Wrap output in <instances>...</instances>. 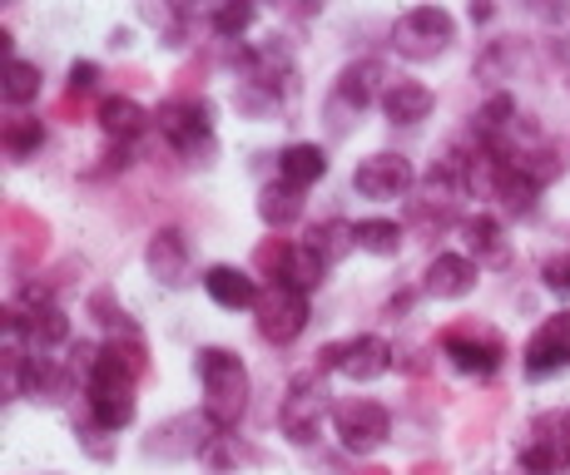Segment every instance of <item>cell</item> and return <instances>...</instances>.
I'll return each mask as SVG.
<instances>
[{
	"instance_id": "20",
	"label": "cell",
	"mask_w": 570,
	"mask_h": 475,
	"mask_svg": "<svg viewBox=\"0 0 570 475\" xmlns=\"http://www.w3.org/2000/svg\"><path fill=\"white\" fill-rule=\"evenodd\" d=\"M100 129L109 139H119V144H129V139H139L149 129V115L135 105L129 95H109L105 105H100Z\"/></svg>"
},
{
	"instance_id": "16",
	"label": "cell",
	"mask_w": 570,
	"mask_h": 475,
	"mask_svg": "<svg viewBox=\"0 0 570 475\" xmlns=\"http://www.w3.org/2000/svg\"><path fill=\"white\" fill-rule=\"evenodd\" d=\"M204 293L214 297L218 307H228V313H244V307H258V283L248 278L244 268H228V263H214V268L204 273Z\"/></svg>"
},
{
	"instance_id": "10",
	"label": "cell",
	"mask_w": 570,
	"mask_h": 475,
	"mask_svg": "<svg viewBox=\"0 0 570 475\" xmlns=\"http://www.w3.org/2000/svg\"><path fill=\"white\" fill-rule=\"evenodd\" d=\"M442 352L466 377H497L501 362H507V342L497 333H471V327H452V333L442 337Z\"/></svg>"
},
{
	"instance_id": "1",
	"label": "cell",
	"mask_w": 570,
	"mask_h": 475,
	"mask_svg": "<svg viewBox=\"0 0 570 475\" xmlns=\"http://www.w3.org/2000/svg\"><path fill=\"white\" fill-rule=\"evenodd\" d=\"M135 386H139V367L125 357L119 347H100V362H95V372L85 377V402H90V426H100V431H125L129 422H135V406H139V396H135Z\"/></svg>"
},
{
	"instance_id": "26",
	"label": "cell",
	"mask_w": 570,
	"mask_h": 475,
	"mask_svg": "<svg viewBox=\"0 0 570 475\" xmlns=\"http://www.w3.org/2000/svg\"><path fill=\"white\" fill-rule=\"evenodd\" d=\"M0 95L6 105H30L40 95V70L30 60H6V75H0Z\"/></svg>"
},
{
	"instance_id": "12",
	"label": "cell",
	"mask_w": 570,
	"mask_h": 475,
	"mask_svg": "<svg viewBox=\"0 0 570 475\" xmlns=\"http://www.w3.org/2000/svg\"><path fill=\"white\" fill-rule=\"evenodd\" d=\"M412 184H416V169H412V159H402V154H372V159H363L353 174V189L363 198H372V204L402 198Z\"/></svg>"
},
{
	"instance_id": "2",
	"label": "cell",
	"mask_w": 570,
	"mask_h": 475,
	"mask_svg": "<svg viewBox=\"0 0 570 475\" xmlns=\"http://www.w3.org/2000/svg\"><path fill=\"white\" fill-rule=\"evenodd\" d=\"M199 382H204V416L214 431H234L248 412V367L228 347H199Z\"/></svg>"
},
{
	"instance_id": "19",
	"label": "cell",
	"mask_w": 570,
	"mask_h": 475,
	"mask_svg": "<svg viewBox=\"0 0 570 475\" xmlns=\"http://www.w3.org/2000/svg\"><path fill=\"white\" fill-rule=\"evenodd\" d=\"M303 248L313 253L323 268H333V263H343L347 253L357 248V224H343V218H327V224H317L308 238H303Z\"/></svg>"
},
{
	"instance_id": "14",
	"label": "cell",
	"mask_w": 570,
	"mask_h": 475,
	"mask_svg": "<svg viewBox=\"0 0 570 475\" xmlns=\"http://www.w3.org/2000/svg\"><path fill=\"white\" fill-rule=\"evenodd\" d=\"M145 263H149V273H155L164 287H189V278H194L189 238H184L179 228H159V234L149 238V248H145Z\"/></svg>"
},
{
	"instance_id": "36",
	"label": "cell",
	"mask_w": 570,
	"mask_h": 475,
	"mask_svg": "<svg viewBox=\"0 0 570 475\" xmlns=\"http://www.w3.org/2000/svg\"><path fill=\"white\" fill-rule=\"evenodd\" d=\"M363 475H392V471H377V466H372V471H363Z\"/></svg>"
},
{
	"instance_id": "29",
	"label": "cell",
	"mask_w": 570,
	"mask_h": 475,
	"mask_svg": "<svg viewBox=\"0 0 570 475\" xmlns=\"http://www.w3.org/2000/svg\"><path fill=\"white\" fill-rule=\"evenodd\" d=\"M145 20H149V26H159L164 46H184V20H189V10H179V6H145Z\"/></svg>"
},
{
	"instance_id": "8",
	"label": "cell",
	"mask_w": 570,
	"mask_h": 475,
	"mask_svg": "<svg viewBox=\"0 0 570 475\" xmlns=\"http://www.w3.org/2000/svg\"><path fill=\"white\" fill-rule=\"evenodd\" d=\"M317 367L323 372H343L353 382H377L382 372L392 367V347L382 337H347V342H333V347L317 352Z\"/></svg>"
},
{
	"instance_id": "31",
	"label": "cell",
	"mask_w": 570,
	"mask_h": 475,
	"mask_svg": "<svg viewBox=\"0 0 570 475\" xmlns=\"http://www.w3.org/2000/svg\"><path fill=\"white\" fill-rule=\"evenodd\" d=\"M541 278L551 293H570V253H556V258H546Z\"/></svg>"
},
{
	"instance_id": "17",
	"label": "cell",
	"mask_w": 570,
	"mask_h": 475,
	"mask_svg": "<svg viewBox=\"0 0 570 475\" xmlns=\"http://www.w3.org/2000/svg\"><path fill=\"white\" fill-rule=\"evenodd\" d=\"M327 174V149L323 144H288V149L278 154V179L288 184V189H313L317 179Z\"/></svg>"
},
{
	"instance_id": "9",
	"label": "cell",
	"mask_w": 570,
	"mask_h": 475,
	"mask_svg": "<svg viewBox=\"0 0 570 475\" xmlns=\"http://www.w3.org/2000/svg\"><path fill=\"white\" fill-rule=\"evenodd\" d=\"M323 412H327V392L317 377H293L288 396H283L278 406V426L288 441H298V446H308L317 441V426H323Z\"/></svg>"
},
{
	"instance_id": "11",
	"label": "cell",
	"mask_w": 570,
	"mask_h": 475,
	"mask_svg": "<svg viewBox=\"0 0 570 475\" xmlns=\"http://www.w3.org/2000/svg\"><path fill=\"white\" fill-rule=\"evenodd\" d=\"M214 436H224V431H214V422H208V416H174V422H164L155 436L145 441V451H149V456H159V461L208 456Z\"/></svg>"
},
{
	"instance_id": "18",
	"label": "cell",
	"mask_w": 570,
	"mask_h": 475,
	"mask_svg": "<svg viewBox=\"0 0 570 475\" xmlns=\"http://www.w3.org/2000/svg\"><path fill=\"white\" fill-rule=\"evenodd\" d=\"M432 105H436V95L422 80H392L387 95H382V109H387L392 125H422L432 115Z\"/></svg>"
},
{
	"instance_id": "24",
	"label": "cell",
	"mask_w": 570,
	"mask_h": 475,
	"mask_svg": "<svg viewBox=\"0 0 570 475\" xmlns=\"http://www.w3.org/2000/svg\"><path fill=\"white\" fill-rule=\"evenodd\" d=\"M0 144H6L10 159H30V154L46 144V125L30 115H16V119H6V129H0Z\"/></svg>"
},
{
	"instance_id": "28",
	"label": "cell",
	"mask_w": 570,
	"mask_h": 475,
	"mask_svg": "<svg viewBox=\"0 0 570 475\" xmlns=\"http://www.w3.org/2000/svg\"><path fill=\"white\" fill-rule=\"evenodd\" d=\"M521 471L525 475H561V451H556V441L551 436H541V441H531V446L521 451Z\"/></svg>"
},
{
	"instance_id": "34",
	"label": "cell",
	"mask_w": 570,
	"mask_h": 475,
	"mask_svg": "<svg viewBox=\"0 0 570 475\" xmlns=\"http://www.w3.org/2000/svg\"><path fill=\"white\" fill-rule=\"evenodd\" d=\"M95 80H100V65H90V60H75V65H70V90H75V95L95 90Z\"/></svg>"
},
{
	"instance_id": "13",
	"label": "cell",
	"mask_w": 570,
	"mask_h": 475,
	"mask_svg": "<svg viewBox=\"0 0 570 475\" xmlns=\"http://www.w3.org/2000/svg\"><path fill=\"white\" fill-rule=\"evenodd\" d=\"M561 367H570V313L546 317L531 333V342H525V377L541 382Z\"/></svg>"
},
{
	"instance_id": "32",
	"label": "cell",
	"mask_w": 570,
	"mask_h": 475,
	"mask_svg": "<svg viewBox=\"0 0 570 475\" xmlns=\"http://www.w3.org/2000/svg\"><path fill=\"white\" fill-rule=\"evenodd\" d=\"M507 60H511V46H507V40H497V46L476 60V75H481V80H491L497 70H507Z\"/></svg>"
},
{
	"instance_id": "15",
	"label": "cell",
	"mask_w": 570,
	"mask_h": 475,
	"mask_svg": "<svg viewBox=\"0 0 570 475\" xmlns=\"http://www.w3.org/2000/svg\"><path fill=\"white\" fill-rule=\"evenodd\" d=\"M476 278H481V263H471L466 253H436V258L426 263L422 287L432 297H442V303H456V297L476 293Z\"/></svg>"
},
{
	"instance_id": "21",
	"label": "cell",
	"mask_w": 570,
	"mask_h": 475,
	"mask_svg": "<svg viewBox=\"0 0 570 475\" xmlns=\"http://www.w3.org/2000/svg\"><path fill=\"white\" fill-rule=\"evenodd\" d=\"M466 248L476 253V263H491V268H511V248H507V234H501L497 218H487V214L466 218Z\"/></svg>"
},
{
	"instance_id": "23",
	"label": "cell",
	"mask_w": 570,
	"mask_h": 475,
	"mask_svg": "<svg viewBox=\"0 0 570 475\" xmlns=\"http://www.w3.org/2000/svg\"><path fill=\"white\" fill-rule=\"evenodd\" d=\"M298 214H303V194L298 189H288V184H268V189L258 194V218L268 228H288V224H298Z\"/></svg>"
},
{
	"instance_id": "22",
	"label": "cell",
	"mask_w": 570,
	"mask_h": 475,
	"mask_svg": "<svg viewBox=\"0 0 570 475\" xmlns=\"http://www.w3.org/2000/svg\"><path fill=\"white\" fill-rule=\"evenodd\" d=\"M491 194L501 198V208H507V214H531V208H535V194H541V184L525 179L521 169H511V164L501 159V164H497V184H491Z\"/></svg>"
},
{
	"instance_id": "5",
	"label": "cell",
	"mask_w": 570,
	"mask_h": 475,
	"mask_svg": "<svg viewBox=\"0 0 570 475\" xmlns=\"http://www.w3.org/2000/svg\"><path fill=\"white\" fill-rule=\"evenodd\" d=\"M452 40H456V20L442 6H416L407 16H397V26H392V46L407 55V60H432Z\"/></svg>"
},
{
	"instance_id": "33",
	"label": "cell",
	"mask_w": 570,
	"mask_h": 475,
	"mask_svg": "<svg viewBox=\"0 0 570 475\" xmlns=\"http://www.w3.org/2000/svg\"><path fill=\"white\" fill-rule=\"evenodd\" d=\"M105 436H109V431H100V426H80V446L90 451L95 461H109V456H115V446H109Z\"/></svg>"
},
{
	"instance_id": "27",
	"label": "cell",
	"mask_w": 570,
	"mask_h": 475,
	"mask_svg": "<svg viewBox=\"0 0 570 475\" xmlns=\"http://www.w3.org/2000/svg\"><path fill=\"white\" fill-rule=\"evenodd\" d=\"M244 461H258V451H248L244 441H238V436H228V431H224V436H214V446H208L204 466L214 471V475H228L234 466H244Z\"/></svg>"
},
{
	"instance_id": "7",
	"label": "cell",
	"mask_w": 570,
	"mask_h": 475,
	"mask_svg": "<svg viewBox=\"0 0 570 475\" xmlns=\"http://www.w3.org/2000/svg\"><path fill=\"white\" fill-rule=\"evenodd\" d=\"M377 95H387V90H382V65L377 60L347 65V70L337 75V85H333V99H327V119H333L337 135H343V129L353 125V119L363 115Z\"/></svg>"
},
{
	"instance_id": "6",
	"label": "cell",
	"mask_w": 570,
	"mask_h": 475,
	"mask_svg": "<svg viewBox=\"0 0 570 475\" xmlns=\"http://www.w3.org/2000/svg\"><path fill=\"white\" fill-rule=\"evenodd\" d=\"M333 431H337V441H343V451L372 456V451L392 436V416H387V406L372 402V396H353V402L333 406Z\"/></svg>"
},
{
	"instance_id": "25",
	"label": "cell",
	"mask_w": 570,
	"mask_h": 475,
	"mask_svg": "<svg viewBox=\"0 0 570 475\" xmlns=\"http://www.w3.org/2000/svg\"><path fill=\"white\" fill-rule=\"evenodd\" d=\"M357 248L372 253V258H397L402 228L392 224V218H363V224H357Z\"/></svg>"
},
{
	"instance_id": "35",
	"label": "cell",
	"mask_w": 570,
	"mask_h": 475,
	"mask_svg": "<svg viewBox=\"0 0 570 475\" xmlns=\"http://www.w3.org/2000/svg\"><path fill=\"white\" fill-rule=\"evenodd\" d=\"M556 451H561V466H570V412L561 416V422H556Z\"/></svg>"
},
{
	"instance_id": "4",
	"label": "cell",
	"mask_w": 570,
	"mask_h": 475,
	"mask_svg": "<svg viewBox=\"0 0 570 475\" xmlns=\"http://www.w3.org/2000/svg\"><path fill=\"white\" fill-rule=\"evenodd\" d=\"M254 313H258V337L273 342V347H288L308 327V293L293 283H268Z\"/></svg>"
},
{
	"instance_id": "3",
	"label": "cell",
	"mask_w": 570,
	"mask_h": 475,
	"mask_svg": "<svg viewBox=\"0 0 570 475\" xmlns=\"http://www.w3.org/2000/svg\"><path fill=\"white\" fill-rule=\"evenodd\" d=\"M155 125H159V135L179 154H189V159L214 154V109H208V99H164Z\"/></svg>"
},
{
	"instance_id": "30",
	"label": "cell",
	"mask_w": 570,
	"mask_h": 475,
	"mask_svg": "<svg viewBox=\"0 0 570 475\" xmlns=\"http://www.w3.org/2000/svg\"><path fill=\"white\" fill-rule=\"evenodd\" d=\"M254 16H258L254 6H238V0H234V6H218L208 20H214V30H218L224 40H238L248 26H254Z\"/></svg>"
}]
</instances>
